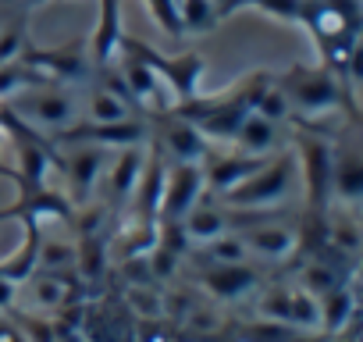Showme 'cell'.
Instances as JSON below:
<instances>
[{
    "mask_svg": "<svg viewBox=\"0 0 363 342\" xmlns=\"http://www.w3.org/2000/svg\"><path fill=\"white\" fill-rule=\"evenodd\" d=\"M8 107L33 128L43 132H68L72 125H79V96L68 93L61 82H33L26 89H18L15 96H8Z\"/></svg>",
    "mask_w": 363,
    "mask_h": 342,
    "instance_id": "cell-1",
    "label": "cell"
},
{
    "mask_svg": "<svg viewBox=\"0 0 363 342\" xmlns=\"http://www.w3.org/2000/svg\"><path fill=\"white\" fill-rule=\"evenodd\" d=\"M278 86L285 89L292 114H331L342 107L345 96V82L335 68L320 65V68H292L289 75L278 79Z\"/></svg>",
    "mask_w": 363,
    "mask_h": 342,
    "instance_id": "cell-2",
    "label": "cell"
},
{
    "mask_svg": "<svg viewBox=\"0 0 363 342\" xmlns=\"http://www.w3.org/2000/svg\"><path fill=\"white\" fill-rule=\"evenodd\" d=\"M125 50L139 54L164 82V89H171V104L182 107L186 100L200 96V75H203V57L200 54H178V57H160L157 50H150L146 43H132L125 40Z\"/></svg>",
    "mask_w": 363,
    "mask_h": 342,
    "instance_id": "cell-3",
    "label": "cell"
},
{
    "mask_svg": "<svg viewBox=\"0 0 363 342\" xmlns=\"http://www.w3.org/2000/svg\"><path fill=\"white\" fill-rule=\"evenodd\" d=\"M292 157H281V160H271V164H260L246 182H239L235 189H228V204L235 207H267V204H278L289 186H292Z\"/></svg>",
    "mask_w": 363,
    "mask_h": 342,
    "instance_id": "cell-4",
    "label": "cell"
},
{
    "mask_svg": "<svg viewBox=\"0 0 363 342\" xmlns=\"http://www.w3.org/2000/svg\"><path fill=\"white\" fill-rule=\"evenodd\" d=\"M203 193H207V186H203V164L174 160L164 175H160L157 207H160V214H167V218H182Z\"/></svg>",
    "mask_w": 363,
    "mask_h": 342,
    "instance_id": "cell-5",
    "label": "cell"
},
{
    "mask_svg": "<svg viewBox=\"0 0 363 342\" xmlns=\"http://www.w3.org/2000/svg\"><path fill=\"white\" fill-rule=\"evenodd\" d=\"M72 143H79V146L68 150L61 171H65V179H68L79 193H89V189L100 182L104 167H107V160H111V153H107L111 146H100V143H89V139H72Z\"/></svg>",
    "mask_w": 363,
    "mask_h": 342,
    "instance_id": "cell-6",
    "label": "cell"
},
{
    "mask_svg": "<svg viewBox=\"0 0 363 342\" xmlns=\"http://www.w3.org/2000/svg\"><path fill=\"white\" fill-rule=\"evenodd\" d=\"M89 125H114V121H128L132 118V100L121 89V79H114V86H96L86 93V104H79Z\"/></svg>",
    "mask_w": 363,
    "mask_h": 342,
    "instance_id": "cell-7",
    "label": "cell"
},
{
    "mask_svg": "<svg viewBox=\"0 0 363 342\" xmlns=\"http://www.w3.org/2000/svg\"><path fill=\"white\" fill-rule=\"evenodd\" d=\"M264 164V157H250V153H221L218 160H203V186L207 189H235L239 182H246L253 171Z\"/></svg>",
    "mask_w": 363,
    "mask_h": 342,
    "instance_id": "cell-8",
    "label": "cell"
},
{
    "mask_svg": "<svg viewBox=\"0 0 363 342\" xmlns=\"http://www.w3.org/2000/svg\"><path fill=\"white\" fill-rule=\"evenodd\" d=\"M164 150L174 157V160H186V164H203L211 146L203 139V132L189 121V118H171L167 128H164Z\"/></svg>",
    "mask_w": 363,
    "mask_h": 342,
    "instance_id": "cell-9",
    "label": "cell"
},
{
    "mask_svg": "<svg viewBox=\"0 0 363 342\" xmlns=\"http://www.w3.org/2000/svg\"><path fill=\"white\" fill-rule=\"evenodd\" d=\"M143 167H146V157H143L139 143H132V146H121V153H118L114 164L107 160V167H104V175H100V179L111 182L114 200H125V197H135V193H139Z\"/></svg>",
    "mask_w": 363,
    "mask_h": 342,
    "instance_id": "cell-10",
    "label": "cell"
},
{
    "mask_svg": "<svg viewBox=\"0 0 363 342\" xmlns=\"http://www.w3.org/2000/svg\"><path fill=\"white\" fill-rule=\"evenodd\" d=\"M328 186L342 204H356L363 193V157L356 150L331 153V171H328Z\"/></svg>",
    "mask_w": 363,
    "mask_h": 342,
    "instance_id": "cell-11",
    "label": "cell"
},
{
    "mask_svg": "<svg viewBox=\"0 0 363 342\" xmlns=\"http://www.w3.org/2000/svg\"><path fill=\"white\" fill-rule=\"evenodd\" d=\"M182 232H186L189 243L207 246V243H214L218 236L228 232V214L221 207H214V204H203V197H200L186 214H182Z\"/></svg>",
    "mask_w": 363,
    "mask_h": 342,
    "instance_id": "cell-12",
    "label": "cell"
},
{
    "mask_svg": "<svg viewBox=\"0 0 363 342\" xmlns=\"http://www.w3.org/2000/svg\"><path fill=\"white\" fill-rule=\"evenodd\" d=\"M242 239H246L250 253L267 257V260H285L299 246V232L289 225H257V228L242 232Z\"/></svg>",
    "mask_w": 363,
    "mask_h": 342,
    "instance_id": "cell-13",
    "label": "cell"
},
{
    "mask_svg": "<svg viewBox=\"0 0 363 342\" xmlns=\"http://www.w3.org/2000/svg\"><path fill=\"white\" fill-rule=\"evenodd\" d=\"M232 143L239 146V153L267 157V153L278 146V125H274V121H267V118H260L257 111H250V114L239 121V128H235Z\"/></svg>",
    "mask_w": 363,
    "mask_h": 342,
    "instance_id": "cell-14",
    "label": "cell"
},
{
    "mask_svg": "<svg viewBox=\"0 0 363 342\" xmlns=\"http://www.w3.org/2000/svg\"><path fill=\"white\" fill-rule=\"evenodd\" d=\"M257 285V275L246 264H214L203 275V289L214 292L218 299H239Z\"/></svg>",
    "mask_w": 363,
    "mask_h": 342,
    "instance_id": "cell-15",
    "label": "cell"
},
{
    "mask_svg": "<svg viewBox=\"0 0 363 342\" xmlns=\"http://www.w3.org/2000/svg\"><path fill=\"white\" fill-rule=\"evenodd\" d=\"M174 11H178V26H182V33H193V36L211 33V29L221 22L214 0H174Z\"/></svg>",
    "mask_w": 363,
    "mask_h": 342,
    "instance_id": "cell-16",
    "label": "cell"
},
{
    "mask_svg": "<svg viewBox=\"0 0 363 342\" xmlns=\"http://www.w3.org/2000/svg\"><path fill=\"white\" fill-rule=\"evenodd\" d=\"M352 314H356V296L349 285H338L328 296H320V324L328 331H342L352 321Z\"/></svg>",
    "mask_w": 363,
    "mask_h": 342,
    "instance_id": "cell-17",
    "label": "cell"
},
{
    "mask_svg": "<svg viewBox=\"0 0 363 342\" xmlns=\"http://www.w3.org/2000/svg\"><path fill=\"white\" fill-rule=\"evenodd\" d=\"M26 285H29V307H36V310H57L68 303V292H72L68 282L57 278V271H50L43 278H29Z\"/></svg>",
    "mask_w": 363,
    "mask_h": 342,
    "instance_id": "cell-18",
    "label": "cell"
},
{
    "mask_svg": "<svg viewBox=\"0 0 363 342\" xmlns=\"http://www.w3.org/2000/svg\"><path fill=\"white\" fill-rule=\"evenodd\" d=\"M253 111H257L260 118L274 121V125H281V121L292 118V104H289L285 89L278 86V79H267V82H264V89H260L257 100H253Z\"/></svg>",
    "mask_w": 363,
    "mask_h": 342,
    "instance_id": "cell-19",
    "label": "cell"
},
{
    "mask_svg": "<svg viewBox=\"0 0 363 342\" xmlns=\"http://www.w3.org/2000/svg\"><path fill=\"white\" fill-rule=\"evenodd\" d=\"M342 285V271L335 264H324V260H310L303 271H299V289H306L310 296H328L331 289Z\"/></svg>",
    "mask_w": 363,
    "mask_h": 342,
    "instance_id": "cell-20",
    "label": "cell"
},
{
    "mask_svg": "<svg viewBox=\"0 0 363 342\" xmlns=\"http://www.w3.org/2000/svg\"><path fill=\"white\" fill-rule=\"evenodd\" d=\"M40 264L47 271H65V267L79 264V243L68 236H54L50 243L40 246Z\"/></svg>",
    "mask_w": 363,
    "mask_h": 342,
    "instance_id": "cell-21",
    "label": "cell"
},
{
    "mask_svg": "<svg viewBox=\"0 0 363 342\" xmlns=\"http://www.w3.org/2000/svg\"><path fill=\"white\" fill-rule=\"evenodd\" d=\"M207 250H211L214 264H246L250 260V246H246L242 232H225L214 243H207Z\"/></svg>",
    "mask_w": 363,
    "mask_h": 342,
    "instance_id": "cell-22",
    "label": "cell"
},
{
    "mask_svg": "<svg viewBox=\"0 0 363 342\" xmlns=\"http://www.w3.org/2000/svg\"><path fill=\"white\" fill-rule=\"evenodd\" d=\"M128 303H132L143 317H160V314H164V296H160V289L150 285V282H135V289L128 292Z\"/></svg>",
    "mask_w": 363,
    "mask_h": 342,
    "instance_id": "cell-23",
    "label": "cell"
},
{
    "mask_svg": "<svg viewBox=\"0 0 363 342\" xmlns=\"http://www.w3.org/2000/svg\"><path fill=\"white\" fill-rule=\"evenodd\" d=\"M22 50H26V26H22V22L0 29V65H4V61H15Z\"/></svg>",
    "mask_w": 363,
    "mask_h": 342,
    "instance_id": "cell-24",
    "label": "cell"
},
{
    "mask_svg": "<svg viewBox=\"0 0 363 342\" xmlns=\"http://www.w3.org/2000/svg\"><path fill=\"white\" fill-rule=\"evenodd\" d=\"M0 342H29V338H26V331H18L15 324L0 321Z\"/></svg>",
    "mask_w": 363,
    "mask_h": 342,
    "instance_id": "cell-25",
    "label": "cell"
},
{
    "mask_svg": "<svg viewBox=\"0 0 363 342\" xmlns=\"http://www.w3.org/2000/svg\"><path fill=\"white\" fill-rule=\"evenodd\" d=\"M15 292H18V289H15V282H11L4 271H0V307H8V303L15 299Z\"/></svg>",
    "mask_w": 363,
    "mask_h": 342,
    "instance_id": "cell-26",
    "label": "cell"
},
{
    "mask_svg": "<svg viewBox=\"0 0 363 342\" xmlns=\"http://www.w3.org/2000/svg\"><path fill=\"white\" fill-rule=\"evenodd\" d=\"M214 4H218V15L225 18L228 11H235V8H239V0H214Z\"/></svg>",
    "mask_w": 363,
    "mask_h": 342,
    "instance_id": "cell-27",
    "label": "cell"
},
{
    "mask_svg": "<svg viewBox=\"0 0 363 342\" xmlns=\"http://www.w3.org/2000/svg\"><path fill=\"white\" fill-rule=\"evenodd\" d=\"M22 4H43V0H22Z\"/></svg>",
    "mask_w": 363,
    "mask_h": 342,
    "instance_id": "cell-28",
    "label": "cell"
}]
</instances>
